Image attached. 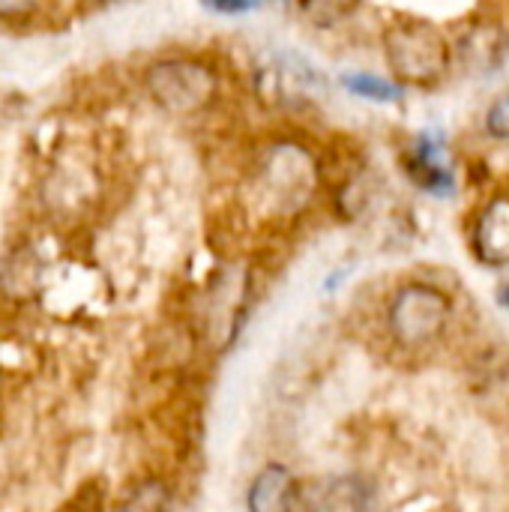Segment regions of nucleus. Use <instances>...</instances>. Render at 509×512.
I'll return each instance as SVG.
<instances>
[{"label": "nucleus", "instance_id": "nucleus-13", "mask_svg": "<svg viewBox=\"0 0 509 512\" xmlns=\"http://www.w3.org/2000/svg\"><path fill=\"white\" fill-rule=\"evenodd\" d=\"M486 132L498 141H509V90L498 96L486 111Z\"/></svg>", "mask_w": 509, "mask_h": 512}, {"label": "nucleus", "instance_id": "nucleus-15", "mask_svg": "<svg viewBox=\"0 0 509 512\" xmlns=\"http://www.w3.org/2000/svg\"><path fill=\"white\" fill-rule=\"evenodd\" d=\"M39 0H0V18H21L27 15Z\"/></svg>", "mask_w": 509, "mask_h": 512}, {"label": "nucleus", "instance_id": "nucleus-11", "mask_svg": "<svg viewBox=\"0 0 509 512\" xmlns=\"http://www.w3.org/2000/svg\"><path fill=\"white\" fill-rule=\"evenodd\" d=\"M171 492L162 480H141L120 504L117 512H168Z\"/></svg>", "mask_w": 509, "mask_h": 512}, {"label": "nucleus", "instance_id": "nucleus-5", "mask_svg": "<svg viewBox=\"0 0 509 512\" xmlns=\"http://www.w3.org/2000/svg\"><path fill=\"white\" fill-rule=\"evenodd\" d=\"M408 174L414 177V183L420 189H426L429 195H453L456 189V177L444 159V141L435 132H423L414 147H411V159H408Z\"/></svg>", "mask_w": 509, "mask_h": 512}, {"label": "nucleus", "instance_id": "nucleus-16", "mask_svg": "<svg viewBox=\"0 0 509 512\" xmlns=\"http://www.w3.org/2000/svg\"><path fill=\"white\" fill-rule=\"evenodd\" d=\"M501 303H504V306L509 309V285H504V288H501Z\"/></svg>", "mask_w": 509, "mask_h": 512}, {"label": "nucleus", "instance_id": "nucleus-4", "mask_svg": "<svg viewBox=\"0 0 509 512\" xmlns=\"http://www.w3.org/2000/svg\"><path fill=\"white\" fill-rule=\"evenodd\" d=\"M318 186V168L309 150L300 144H279L267 153L264 165V189L273 204L285 210L303 207Z\"/></svg>", "mask_w": 509, "mask_h": 512}, {"label": "nucleus", "instance_id": "nucleus-2", "mask_svg": "<svg viewBox=\"0 0 509 512\" xmlns=\"http://www.w3.org/2000/svg\"><path fill=\"white\" fill-rule=\"evenodd\" d=\"M144 87L150 99L177 117H189L213 105L219 93V78L210 66L189 57H168L144 72Z\"/></svg>", "mask_w": 509, "mask_h": 512}, {"label": "nucleus", "instance_id": "nucleus-9", "mask_svg": "<svg viewBox=\"0 0 509 512\" xmlns=\"http://www.w3.org/2000/svg\"><path fill=\"white\" fill-rule=\"evenodd\" d=\"M249 512H291L294 510V477L282 465H267L249 486Z\"/></svg>", "mask_w": 509, "mask_h": 512}, {"label": "nucleus", "instance_id": "nucleus-12", "mask_svg": "<svg viewBox=\"0 0 509 512\" xmlns=\"http://www.w3.org/2000/svg\"><path fill=\"white\" fill-rule=\"evenodd\" d=\"M357 6V0H300V12L303 18H309L318 27H330L336 21H342L345 15H351Z\"/></svg>", "mask_w": 509, "mask_h": 512}, {"label": "nucleus", "instance_id": "nucleus-17", "mask_svg": "<svg viewBox=\"0 0 509 512\" xmlns=\"http://www.w3.org/2000/svg\"><path fill=\"white\" fill-rule=\"evenodd\" d=\"M72 512H96V510H72Z\"/></svg>", "mask_w": 509, "mask_h": 512}, {"label": "nucleus", "instance_id": "nucleus-1", "mask_svg": "<svg viewBox=\"0 0 509 512\" xmlns=\"http://www.w3.org/2000/svg\"><path fill=\"white\" fill-rule=\"evenodd\" d=\"M384 60L402 84L429 87L447 75L453 51L435 24L405 18L384 30Z\"/></svg>", "mask_w": 509, "mask_h": 512}, {"label": "nucleus", "instance_id": "nucleus-8", "mask_svg": "<svg viewBox=\"0 0 509 512\" xmlns=\"http://www.w3.org/2000/svg\"><path fill=\"white\" fill-rule=\"evenodd\" d=\"M456 51H459V60L471 72L492 75L504 63V57H507L509 36L501 27H495V24H477V27H471L462 36V42L456 45Z\"/></svg>", "mask_w": 509, "mask_h": 512}, {"label": "nucleus", "instance_id": "nucleus-14", "mask_svg": "<svg viewBox=\"0 0 509 512\" xmlns=\"http://www.w3.org/2000/svg\"><path fill=\"white\" fill-rule=\"evenodd\" d=\"M201 3L210 12H222V15H243L258 6V0H201Z\"/></svg>", "mask_w": 509, "mask_h": 512}, {"label": "nucleus", "instance_id": "nucleus-6", "mask_svg": "<svg viewBox=\"0 0 509 512\" xmlns=\"http://www.w3.org/2000/svg\"><path fill=\"white\" fill-rule=\"evenodd\" d=\"M474 252L486 267L509 264V198L498 195L486 204L474 231Z\"/></svg>", "mask_w": 509, "mask_h": 512}, {"label": "nucleus", "instance_id": "nucleus-3", "mask_svg": "<svg viewBox=\"0 0 509 512\" xmlns=\"http://www.w3.org/2000/svg\"><path fill=\"white\" fill-rule=\"evenodd\" d=\"M450 297L432 285H405L387 312V324L393 339L402 348H426L432 342H438L450 324Z\"/></svg>", "mask_w": 509, "mask_h": 512}, {"label": "nucleus", "instance_id": "nucleus-7", "mask_svg": "<svg viewBox=\"0 0 509 512\" xmlns=\"http://www.w3.org/2000/svg\"><path fill=\"white\" fill-rule=\"evenodd\" d=\"M372 507H375V492L369 480L357 474L330 477L318 483L309 498V512H372Z\"/></svg>", "mask_w": 509, "mask_h": 512}, {"label": "nucleus", "instance_id": "nucleus-10", "mask_svg": "<svg viewBox=\"0 0 509 512\" xmlns=\"http://www.w3.org/2000/svg\"><path fill=\"white\" fill-rule=\"evenodd\" d=\"M342 87L351 96H360L369 102H399L405 93L402 84L381 78V75H372V72H348V75H342Z\"/></svg>", "mask_w": 509, "mask_h": 512}]
</instances>
